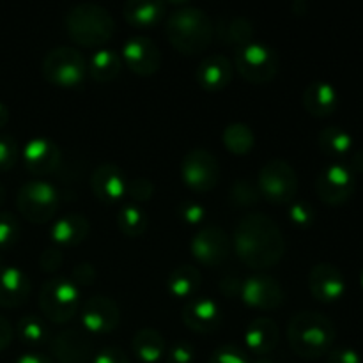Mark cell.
Instances as JSON below:
<instances>
[{
	"label": "cell",
	"instance_id": "30",
	"mask_svg": "<svg viewBox=\"0 0 363 363\" xmlns=\"http://www.w3.org/2000/svg\"><path fill=\"white\" fill-rule=\"evenodd\" d=\"M319 145L332 158H344L353 149V135L340 126H326L319 133Z\"/></svg>",
	"mask_w": 363,
	"mask_h": 363
},
{
	"label": "cell",
	"instance_id": "53",
	"mask_svg": "<svg viewBox=\"0 0 363 363\" xmlns=\"http://www.w3.org/2000/svg\"><path fill=\"white\" fill-rule=\"evenodd\" d=\"M255 363H272L269 360H255Z\"/></svg>",
	"mask_w": 363,
	"mask_h": 363
},
{
	"label": "cell",
	"instance_id": "16",
	"mask_svg": "<svg viewBox=\"0 0 363 363\" xmlns=\"http://www.w3.org/2000/svg\"><path fill=\"white\" fill-rule=\"evenodd\" d=\"M60 363H89L92 360V342L85 330H62L52 342Z\"/></svg>",
	"mask_w": 363,
	"mask_h": 363
},
{
	"label": "cell",
	"instance_id": "50",
	"mask_svg": "<svg viewBox=\"0 0 363 363\" xmlns=\"http://www.w3.org/2000/svg\"><path fill=\"white\" fill-rule=\"evenodd\" d=\"M9 121V110L4 103H0V128L6 126V123Z\"/></svg>",
	"mask_w": 363,
	"mask_h": 363
},
{
	"label": "cell",
	"instance_id": "41",
	"mask_svg": "<svg viewBox=\"0 0 363 363\" xmlns=\"http://www.w3.org/2000/svg\"><path fill=\"white\" fill-rule=\"evenodd\" d=\"M152 191H155V186H152L151 181L144 179V177H138V179H133L131 183H128L126 194H130L133 201L144 202L151 197Z\"/></svg>",
	"mask_w": 363,
	"mask_h": 363
},
{
	"label": "cell",
	"instance_id": "45",
	"mask_svg": "<svg viewBox=\"0 0 363 363\" xmlns=\"http://www.w3.org/2000/svg\"><path fill=\"white\" fill-rule=\"evenodd\" d=\"M60 262H62V255L55 248H48V250L43 252L41 255V266L45 268V272H55L59 269Z\"/></svg>",
	"mask_w": 363,
	"mask_h": 363
},
{
	"label": "cell",
	"instance_id": "1",
	"mask_svg": "<svg viewBox=\"0 0 363 363\" xmlns=\"http://www.w3.org/2000/svg\"><path fill=\"white\" fill-rule=\"evenodd\" d=\"M236 250L255 269L277 264L284 255V234L269 216L250 213L236 227Z\"/></svg>",
	"mask_w": 363,
	"mask_h": 363
},
{
	"label": "cell",
	"instance_id": "11",
	"mask_svg": "<svg viewBox=\"0 0 363 363\" xmlns=\"http://www.w3.org/2000/svg\"><path fill=\"white\" fill-rule=\"evenodd\" d=\"M181 176L184 183L197 191H208L216 186L220 167L215 156L204 149H194L181 163Z\"/></svg>",
	"mask_w": 363,
	"mask_h": 363
},
{
	"label": "cell",
	"instance_id": "24",
	"mask_svg": "<svg viewBox=\"0 0 363 363\" xmlns=\"http://www.w3.org/2000/svg\"><path fill=\"white\" fill-rule=\"evenodd\" d=\"M279 342V328L269 318H259L250 323L245 333V344L255 354H268Z\"/></svg>",
	"mask_w": 363,
	"mask_h": 363
},
{
	"label": "cell",
	"instance_id": "3",
	"mask_svg": "<svg viewBox=\"0 0 363 363\" xmlns=\"http://www.w3.org/2000/svg\"><path fill=\"white\" fill-rule=\"evenodd\" d=\"M167 35L179 52L194 55L208 48L211 43V20L199 7H181L174 11L167 20Z\"/></svg>",
	"mask_w": 363,
	"mask_h": 363
},
{
	"label": "cell",
	"instance_id": "33",
	"mask_svg": "<svg viewBox=\"0 0 363 363\" xmlns=\"http://www.w3.org/2000/svg\"><path fill=\"white\" fill-rule=\"evenodd\" d=\"M18 333H20L25 342L39 344L46 339L48 330H46V325L38 315H25L18 323Z\"/></svg>",
	"mask_w": 363,
	"mask_h": 363
},
{
	"label": "cell",
	"instance_id": "7",
	"mask_svg": "<svg viewBox=\"0 0 363 363\" xmlns=\"http://www.w3.org/2000/svg\"><path fill=\"white\" fill-rule=\"evenodd\" d=\"M16 204L25 218L34 223H45L55 216L59 194L55 186L46 181H30L20 188Z\"/></svg>",
	"mask_w": 363,
	"mask_h": 363
},
{
	"label": "cell",
	"instance_id": "35",
	"mask_svg": "<svg viewBox=\"0 0 363 363\" xmlns=\"http://www.w3.org/2000/svg\"><path fill=\"white\" fill-rule=\"evenodd\" d=\"M20 236V222L11 213H0V247H11Z\"/></svg>",
	"mask_w": 363,
	"mask_h": 363
},
{
	"label": "cell",
	"instance_id": "9",
	"mask_svg": "<svg viewBox=\"0 0 363 363\" xmlns=\"http://www.w3.org/2000/svg\"><path fill=\"white\" fill-rule=\"evenodd\" d=\"M259 191L272 202L294 201L298 191V176L293 167L284 160H272L261 169L257 181Z\"/></svg>",
	"mask_w": 363,
	"mask_h": 363
},
{
	"label": "cell",
	"instance_id": "4",
	"mask_svg": "<svg viewBox=\"0 0 363 363\" xmlns=\"http://www.w3.org/2000/svg\"><path fill=\"white\" fill-rule=\"evenodd\" d=\"M71 39L85 46H103L113 34V18L98 4H77L64 16Z\"/></svg>",
	"mask_w": 363,
	"mask_h": 363
},
{
	"label": "cell",
	"instance_id": "18",
	"mask_svg": "<svg viewBox=\"0 0 363 363\" xmlns=\"http://www.w3.org/2000/svg\"><path fill=\"white\" fill-rule=\"evenodd\" d=\"M91 184L98 199L105 202H117L126 195L128 181L123 170L112 163H103L92 172Z\"/></svg>",
	"mask_w": 363,
	"mask_h": 363
},
{
	"label": "cell",
	"instance_id": "15",
	"mask_svg": "<svg viewBox=\"0 0 363 363\" xmlns=\"http://www.w3.org/2000/svg\"><path fill=\"white\" fill-rule=\"evenodd\" d=\"M191 252L204 264L216 266L229 257L230 241L220 227H202L191 240Z\"/></svg>",
	"mask_w": 363,
	"mask_h": 363
},
{
	"label": "cell",
	"instance_id": "31",
	"mask_svg": "<svg viewBox=\"0 0 363 363\" xmlns=\"http://www.w3.org/2000/svg\"><path fill=\"white\" fill-rule=\"evenodd\" d=\"M117 223H119L121 230H123L124 234L135 238V236H140V234L145 233L149 218L140 206L126 204L121 208L119 216H117Z\"/></svg>",
	"mask_w": 363,
	"mask_h": 363
},
{
	"label": "cell",
	"instance_id": "10",
	"mask_svg": "<svg viewBox=\"0 0 363 363\" xmlns=\"http://www.w3.org/2000/svg\"><path fill=\"white\" fill-rule=\"evenodd\" d=\"M357 188V176L346 163H330L319 172L315 190L323 202L332 206L344 204L351 199Z\"/></svg>",
	"mask_w": 363,
	"mask_h": 363
},
{
	"label": "cell",
	"instance_id": "52",
	"mask_svg": "<svg viewBox=\"0 0 363 363\" xmlns=\"http://www.w3.org/2000/svg\"><path fill=\"white\" fill-rule=\"evenodd\" d=\"M360 286H362V289H363V268H362V272H360Z\"/></svg>",
	"mask_w": 363,
	"mask_h": 363
},
{
	"label": "cell",
	"instance_id": "2",
	"mask_svg": "<svg viewBox=\"0 0 363 363\" xmlns=\"http://www.w3.org/2000/svg\"><path fill=\"white\" fill-rule=\"evenodd\" d=\"M287 337L294 353L303 358H319L332 351L337 330L330 318L305 311L291 319Z\"/></svg>",
	"mask_w": 363,
	"mask_h": 363
},
{
	"label": "cell",
	"instance_id": "5",
	"mask_svg": "<svg viewBox=\"0 0 363 363\" xmlns=\"http://www.w3.org/2000/svg\"><path fill=\"white\" fill-rule=\"evenodd\" d=\"M39 307L50 321L62 325L82 308V289L67 279L48 280L41 287Z\"/></svg>",
	"mask_w": 363,
	"mask_h": 363
},
{
	"label": "cell",
	"instance_id": "44",
	"mask_svg": "<svg viewBox=\"0 0 363 363\" xmlns=\"http://www.w3.org/2000/svg\"><path fill=\"white\" fill-rule=\"evenodd\" d=\"M92 363H130V360L119 347H105L92 358Z\"/></svg>",
	"mask_w": 363,
	"mask_h": 363
},
{
	"label": "cell",
	"instance_id": "34",
	"mask_svg": "<svg viewBox=\"0 0 363 363\" xmlns=\"http://www.w3.org/2000/svg\"><path fill=\"white\" fill-rule=\"evenodd\" d=\"M227 39L230 41V45H234L236 48L247 45V43L254 41L252 35H254V27H252L250 21L247 18H233L227 25Z\"/></svg>",
	"mask_w": 363,
	"mask_h": 363
},
{
	"label": "cell",
	"instance_id": "28",
	"mask_svg": "<svg viewBox=\"0 0 363 363\" xmlns=\"http://www.w3.org/2000/svg\"><path fill=\"white\" fill-rule=\"evenodd\" d=\"M201 273L194 266H179L170 273L167 280V289L174 298H194L197 289L201 287Z\"/></svg>",
	"mask_w": 363,
	"mask_h": 363
},
{
	"label": "cell",
	"instance_id": "37",
	"mask_svg": "<svg viewBox=\"0 0 363 363\" xmlns=\"http://www.w3.org/2000/svg\"><path fill=\"white\" fill-rule=\"evenodd\" d=\"M18 160L16 140L7 135H0V170L13 169Z\"/></svg>",
	"mask_w": 363,
	"mask_h": 363
},
{
	"label": "cell",
	"instance_id": "39",
	"mask_svg": "<svg viewBox=\"0 0 363 363\" xmlns=\"http://www.w3.org/2000/svg\"><path fill=\"white\" fill-rule=\"evenodd\" d=\"M209 363H255L252 362L243 351L236 350L233 346H225V347H220L213 353L211 360Z\"/></svg>",
	"mask_w": 363,
	"mask_h": 363
},
{
	"label": "cell",
	"instance_id": "27",
	"mask_svg": "<svg viewBox=\"0 0 363 363\" xmlns=\"http://www.w3.org/2000/svg\"><path fill=\"white\" fill-rule=\"evenodd\" d=\"M121 66H123V57L112 48H99L92 53L91 62H89V71L92 78L101 84L113 80L119 74Z\"/></svg>",
	"mask_w": 363,
	"mask_h": 363
},
{
	"label": "cell",
	"instance_id": "51",
	"mask_svg": "<svg viewBox=\"0 0 363 363\" xmlns=\"http://www.w3.org/2000/svg\"><path fill=\"white\" fill-rule=\"evenodd\" d=\"M4 201H6V188H4L2 183H0V206L4 204Z\"/></svg>",
	"mask_w": 363,
	"mask_h": 363
},
{
	"label": "cell",
	"instance_id": "26",
	"mask_svg": "<svg viewBox=\"0 0 363 363\" xmlns=\"http://www.w3.org/2000/svg\"><path fill=\"white\" fill-rule=\"evenodd\" d=\"M133 351L144 363H156L167 353V342L155 328H144L135 335Z\"/></svg>",
	"mask_w": 363,
	"mask_h": 363
},
{
	"label": "cell",
	"instance_id": "21",
	"mask_svg": "<svg viewBox=\"0 0 363 363\" xmlns=\"http://www.w3.org/2000/svg\"><path fill=\"white\" fill-rule=\"evenodd\" d=\"M30 280L16 266H0V307H18L27 301Z\"/></svg>",
	"mask_w": 363,
	"mask_h": 363
},
{
	"label": "cell",
	"instance_id": "8",
	"mask_svg": "<svg viewBox=\"0 0 363 363\" xmlns=\"http://www.w3.org/2000/svg\"><path fill=\"white\" fill-rule=\"evenodd\" d=\"M87 71L80 52L69 46H59L52 50L43 60V74L50 84L59 87H77L82 84Z\"/></svg>",
	"mask_w": 363,
	"mask_h": 363
},
{
	"label": "cell",
	"instance_id": "46",
	"mask_svg": "<svg viewBox=\"0 0 363 363\" xmlns=\"http://www.w3.org/2000/svg\"><path fill=\"white\" fill-rule=\"evenodd\" d=\"M94 277H96V272L91 264H80L77 269H74L73 282L77 284L78 287L89 286V284L94 280Z\"/></svg>",
	"mask_w": 363,
	"mask_h": 363
},
{
	"label": "cell",
	"instance_id": "29",
	"mask_svg": "<svg viewBox=\"0 0 363 363\" xmlns=\"http://www.w3.org/2000/svg\"><path fill=\"white\" fill-rule=\"evenodd\" d=\"M124 16L135 27H151L163 16V4L156 0H131L124 6Z\"/></svg>",
	"mask_w": 363,
	"mask_h": 363
},
{
	"label": "cell",
	"instance_id": "32",
	"mask_svg": "<svg viewBox=\"0 0 363 363\" xmlns=\"http://www.w3.org/2000/svg\"><path fill=\"white\" fill-rule=\"evenodd\" d=\"M254 131L243 123L229 124L223 131V142L234 155H247L254 147Z\"/></svg>",
	"mask_w": 363,
	"mask_h": 363
},
{
	"label": "cell",
	"instance_id": "47",
	"mask_svg": "<svg viewBox=\"0 0 363 363\" xmlns=\"http://www.w3.org/2000/svg\"><path fill=\"white\" fill-rule=\"evenodd\" d=\"M13 340V328L4 315H0V351L6 350Z\"/></svg>",
	"mask_w": 363,
	"mask_h": 363
},
{
	"label": "cell",
	"instance_id": "25",
	"mask_svg": "<svg viewBox=\"0 0 363 363\" xmlns=\"http://www.w3.org/2000/svg\"><path fill=\"white\" fill-rule=\"evenodd\" d=\"M50 234H52V240L60 245L82 243L89 234V222L84 215L69 213L53 223Z\"/></svg>",
	"mask_w": 363,
	"mask_h": 363
},
{
	"label": "cell",
	"instance_id": "6",
	"mask_svg": "<svg viewBox=\"0 0 363 363\" xmlns=\"http://www.w3.org/2000/svg\"><path fill=\"white\" fill-rule=\"evenodd\" d=\"M279 55L275 50L259 41H250L236 48V66L241 77L252 84H266L279 71Z\"/></svg>",
	"mask_w": 363,
	"mask_h": 363
},
{
	"label": "cell",
	"instance_id": "43",
	"mask_svg": "<svg viewBox=\"0 0 363 363\" xmlns=\"http://www.w3.org/2000/svg\"><path fill=\"white\" fill-rule=\"evenodd\" d=\"M326 363H363L360 353L353 347H337L328 353Z\"/></svg>",
	"mask_w": 363,
	"mask_h": 363
},
{
	"label": "cell",
	"instance_id": "49",
	"mask_svg": "<svg viewBox=\"0 0 363 363\" xmlns=\"http://www.w3.org/2000/svg\"><path fill=\"white\" fill-rule=\"evenodd\" d=\"M347 167H350V169L353 170L354 176H357L358 172H363V149H362V151L354 152L353 158H351V163Z\"/></svg>",
	"mask_w": 363,
	"mask_h": 363
},
{
	"label": "cell",
	"instance_id": "12",
	"mask_svg": "<svg viewBox=\"0 0 363 363\" xmlns=\"http://www.w3.org/2000/svg\"><path fill=\"white\" fill-rule=\"evenodd\" d=\"M308 289L315 300L332 303L339 301L346 294V279L337 266L321 262L308 273Z\"/></svg>",
	"mask_w": 363,
	"mask_h": 363
},
{
	"label": "cell",
	"instance_id": "48",
	"mask_svg": "<svg viewBox=\"0 0 363 363\" xmlns=\"http://www.w3.org/2000/svg\"><path fill=\"white\" fill-rule=\"evenodd\" d=\"M16 363H52L48 357L38 353H25L18 358Z\"/></svg>",
	"mask_w": 363,
	"mask_h": 363
},
{
	"label": "cell",
	"instance_id": "36",
	"mask_svg": "<svg viewBox=\"0 0 363 363\" xmlns=\"http://www.w3.org/2000/svg\"><path fill=\"white\" fill-rule=\"evenodd\" d=\"M289 218L294 225H298L300 229H307L314 222V209L311 208V204L301 201H293L289 204Z\"/></svg>",
	"mask_w": 363,
	"mask_h": 363
},
{
	"label": "cell",
	"instance_id": "17",
	"mask_svg": "<svg viewBox=\"0 0 363 363\" xmlns=\"http://www.w3.org/2000/svg\"><path fill=\"white\" fill-rule=\"evenodd\" d=\"M241 296L250 307L275 308L284 301V293L280 284L273 277L255 275L241 284Z\"/></svg>",
	"mask_w": 363,
	"mask_h": 363
},
{
	"label": "cell",
	"instance_id": "14",
	"mask_svg": "<svg viewBox=\"0 0 363 363\" xmlns=\"http://www.w3.org/2000/svg\"><path fill=\"white\" fill-rule=\"evenodd\" d=\"M123 57L126 66L138 74H152L160 69L162 53L155 41L145 35H135L123 46Z\"/></svg>",
	"mask_w": 363,
	"mask_h": 363
},
{
	"label": "cell",
	"instance_id": "38",
	"mask_svg": "<svg viewBox=\"0 0 363 363\" xmlns=\"http://www.w3.org/2000/svg\"><path fill=\"white\" fill-rule=\"evenodd\" d=\"M261 197V191H259V186H254L248 181H240V183L234 184L233 188V199L241 206H250L254 202L259 201Z\"/></svg>",
	"mask_w": 363,
	"mask_h": 363
},
{
	"label": "cell",
	"instance_id": "13",
	"mask_svg": "<svg viewBox=\"0 0 363 363\" xmlns=\"http://www.w3.org/2000/svg\"><path fill=\"white\" fill-rule=\"evenodd\" d=\"M82 326L89 333L112 332L119 323V307L112 298L92 296L80 308Z\"/></svg>",
	"mask_w": 363,
	"mask_h": 363
},
{
	"label": "cell",
	"instance_id": "23",
	"mask_svg": "<svg viewBox=\"0 0 363 363\" xmlns=\"http://www.w3.org/2000/svg\"><path fill=\"white\" fill-rule=\"evenodd\" d=\"M233 78V66L223 55L206 57L197 69V80L208 91H218L229 85Z\"/></svg>",
	"mask_w": 363,
	"mask_h": 363
},
{
	"label": "cell",
	"instance_id": "42",
	"mask_svg": "<svg viewBox=\"0 0 363 363\" xmlns=\"http://www.w3.org/2000/svg\"><path fill=\"white\" fill-rule=\"evenodd\" d=\"M181 218L184 220V223L188 225H199V223L204 220L206 209L204 206L199 204V202H184L179 208Z\"/></svg>",
	"mask_w": 363,
	"mask_h": 363
},
{
	"label": "cell",
	"instance_id": "19",
	"mask_svg": "<svg viewBox=\"0 0 363 363\" xmlns=\"http://www.w3.org/2000/svg\"><path fill=\"white\" fill-rule=\"evenodd\" d=\"M183 321L195 332H213L222 323V308L209 298H191L183 311Z\"/></svg>",
	"mask_w": 363,
	"mask_h": 363
},
{
	"label": "cell",
	"instance_id": "40",
	"mask_svg": "<svg viewBox=\"0 0 363 363\" xmlns=\"http://www.w3.org/2000/svg\"><path fill=\"white\" fill-rule=\"evenodd\" d=\"M195 350L188 342H176L167 350V363H194Z\"/></svg>",
	"mask_w": 363,
	"mask_h": 363
},
{
	"label": "cell",
	"instance_id": "20",
	"mask_svg": "<svg viewBox=\"0 0 363 363\" xmlns=\"http://www.w3.org/2000/svg\"><path fill=\"white\" fill-rule=\"evenodd\" d=\"M23 162L34 174H48L59 167L60 151L48 138H32L23 147Z\"/></svg>",
	"mask_w": 363,
	"mask_h": 363
},
{
	"label": "cell",
	"instance_id": "22",
	"mask_svg": "<svg viewBox=\"0 0 363 363\" xmlns=\"http://www.w3.org/2000/svg\"><path fill=\"white\" fill-rule=\"evenodd\" d=\"M303 105L315 117L332 116L339 106V92L330 82H312L303 92Z\"/></svg>",
	"mask_w": 363,
	"mask_h": 363
}]
</instances>
